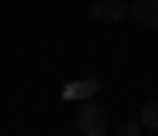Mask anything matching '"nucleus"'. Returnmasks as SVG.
<instances>
[{"label": "nucleus", "instance_id": "nucleus-1", "mask_svg": "<svg viewBox=\"0 0 158 136\" xmlns=\"http://www.w3.org/2000/svg\"><path fill=\"white\" fill-rule=\"evenodd\" d=\"M110 129V118H107V107H99V103H81L77 107V133L81 136H103Z\"/></svg>", "mask_w": 158, "mask_h": 136}, {"label": "nucleus", "instance_id": "nucleus-2", "mask_svg": "<svg viewBox=\"0 0 158 136\" xmlns=\"http://www.w3.org/2000/svg\"><path fill=\"white\" fill-rule=\"evenodd\" d=\"M129 15H132V4H125V0H92L88 4L92 22H125Z\"/></svg>", "mask_w": 158, "mask_h": 136}, {"label": "nucleus", "instance_id": "nucleus-3", "mask_svg": "<svg viewBox=\"0 0 158 136\" xmlns=\"http://www.w3.org/2000/svg\"><path fill=\"white\" fill-rule=\"evenodd\" d=\"M132 19L147 30H158V0H136L132 4Z\"/></svg>", "mask_w": 158, "mask_h": 136}, {"label": "nucleus", "instance_id": "nucleus-4", "mask_svg": "<svg viewBox=\"0 0 158 136\" xmlns=\"http://www.w3.org/2000/svg\"><path fill=\"white\" fill-rule=\"evenodd\" d=\"M99 92V81L96 77H88V81H70V85H63V99H92Z\"/></svg>", "mask_w": 158, "mask_h": 136}, {"label": "nucleus", "instance_id": "nucleus-5", "mask_svg": "<svg viewBox=\"0 0 158 136\" xmlns=\"http://www.w3.org/2000/svg\"><path fill=\"white\" fill-rule=\"evenodd\" d=\"M140 122H143V133H155L158 136V99H151V103L140 110Z\"/></svg>", "mask_w": 158, "mask_h": 136}, {"label": "nucleus", "instance_id": "nucleus-6", "mask_svg": "<svg viewBox=\"0 0 158 136\" xmlns=\"http://www.w3.org/2000/svg\"><path fill=\"white\" fill-rule=\"evenodd\" d=\"M118 133L121 136H140L143 133V122H118Z\"/></svg>", "mask_w": 158, "mask_h": 136}]
</instances>
